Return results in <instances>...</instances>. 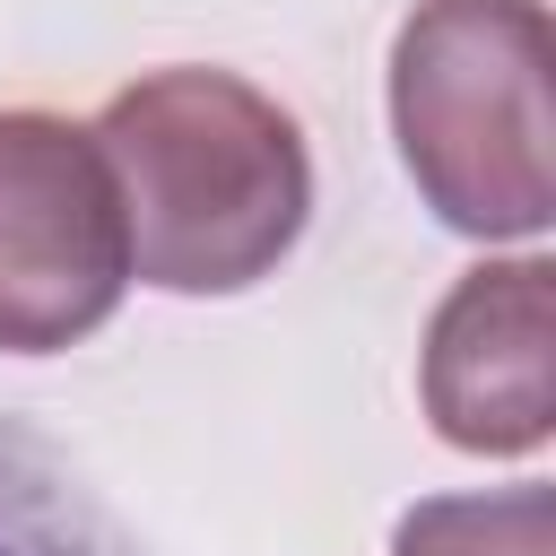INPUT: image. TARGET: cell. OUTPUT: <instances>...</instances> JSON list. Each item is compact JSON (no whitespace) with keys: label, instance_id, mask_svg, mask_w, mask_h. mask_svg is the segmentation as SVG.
<instances>
[{"label":"cell","instance_id":"cell-1","mask_svg":"<svg viewBox=\"0 0 556 556\" xmlns=\"http://www.w3.org/2000/svg\"><path fill=\"white\" fill-rule=\"evenodd\" d=\"M122 191L130 278L165 295H235L287 261L313 208L295 122L226 70H156L96 122Z\"/></svg>","mask_w":556,"mask_h":556},{"label":"cell","instance_id":"cell-2","mask_svg":"<svg viewBox=\"0 0 556 556\" xmlns=\"http://www.w3.org/2000/svg\"><path fill=\"white\" fill-rule=\"evenodd\" d=\"M547 61L556 26L539 0H426L400 26L391 122L443 226L513 243L556 217Z\"/></svg>","mask_w":556,"mask_h":556},{"label":"cell","instance_id":"cell-3","mask_svg":"<svg viewBox=\"0 0 556 556\" xmlns=\"http://www.w3.org/2000/svg\"><path fill=\"white\" fill-rule=\"evenodd\" d=\"M130 226L96 130L0 113V356H52L113 321Z\"/></svg>","mask_w":556,"mask_h":556},{"label":"cell","instance_id":"cell-4","mask_svg":"<svg viewBox=\"0 0 556 556\" xmlns=\"http://www.w3.org/2000/svg\"><path fill=\"white\" fill-rule=\"evenodd\" d=\"M556 269L547 261H495L469 269L434 330H426V417L460 452H539L556 434Z\"/></svg>","mask_w":556,"mask_h":556},{"label":"cell","instance_id":"cell-5","mask_svg":"<svg viewBox=\"0 0 556 556\" xmlns=\"http://www.w3.org/2000/svg\"><path fill=\"white\" fill-rule=\"evenodd\" d=\"M0 556H148V547L35 426L0 417Z\"/></svg>","mask_w":556,"mask_h":556},{"label":"cell","instance_id":"cell-6","mask_svg":"<svg viewBox=\"0 0 556 556\" xmlns=\"http://www.w3.org/2000/svg\"><path fill=\"white\" fill-rule=\"evenodd\" d=\"M400 556H556V495L504 486V495H434L400 521Z\"/></svg>","mask_w":556,"mask_h":556}]
</instances>
